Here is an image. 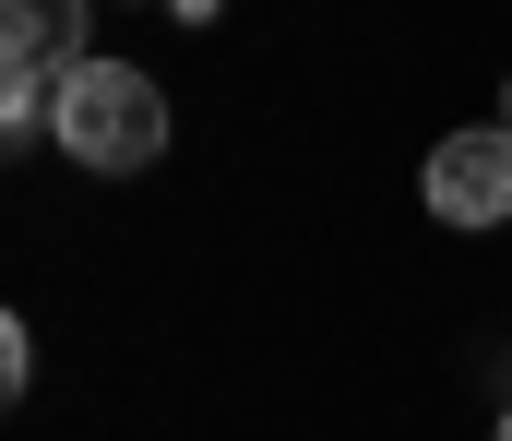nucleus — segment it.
I'll use <instances>...</instances> for the list:
<instances>
[{
  "instance_id": "f257e3e1",
  "label": "nucleus",
  "mask_w": 512,
  "mask_h": 441,
  "mask_svg": "<svg viewBox=\"0 0 512 441\" xmlns=\"http://www.w3.org/2000/svg\"><path fill=\"white\" fill-rule=\"evenodd\" d=\"M48 144L72 155V167H96V179L155 167V155H167V84H155L143 60H84V72L60 84V132H48Z\"/></svg>"
},
{
  "instance_id": "f03ea898",
  "label": "nucleus",
  "mask_w": 512,
  "mask_h": 441,
  "mask_svg": "<svg viewBox=\"0 0 512 441\" xmlns=\"http://www.w3.org/2000/svg\"><path fill=\"white\" fill-rule=\"evenodd\" d=\"M417 191H429L441 227H501V215H512V132H501V120H489V132H441Z\"/></svg>"
},
{
  "instance_id": "7ed1b4c3",
  "label": "nucleus",
  "mask_w": 512,
  "mask_h": 441,
  "mask_svg": "<svg viewBox=\"0 0 512 441\" xmlns=\"http://www.w3.org/2000/svg\"><path fill=\"white\" fill-rule=\"evenodd\" d=\"M84 24H96V0H0V72H48V84H72V72L96 60Z\"/></svg>"
},
{
  "instance_id": "20e7f679",
  "label": "nucleus",
  "mask_w": 512,
  "mask_h": 441,
  "mask_svg": "<svg viewBox=\"0 0 512 441\" xmlns=\"http://www.w3.org/2000/svg\"><path fill=\"white\" fill-rule=\"evenodd\" d=\"M179 12H191V24H215V12H227V0H179Z\"/></svg>"
},
{
  "instance_id": "39448f33",
  "label": "nucleus",
  "mask_w": 512,
  "mask_h": 441,
  "mask_svg": "<svg viewBox=\"0 0 512 441\" xmlns=\"http://www.w3.org/2000/svg\"><path fill=\"white\" fill-rule=\"evenodd\" d=\"M501 132H512V84H501Z\"/></svg>"
},
{
  "instance_id": "423d86ee",
  "label": "nucleus",
  "mask_w": 512,
  "mask_h": 441,
  "mask_svg": "<svg viewBox=\"0 0 512 441\" xmlns=\"http://www.w3.org/2000/svg\"><path fill=\"white\" fill-rule=\"evenodd\" d=\"M501 441H512V418H501Z\"/></svg>"
}]
</instances>
